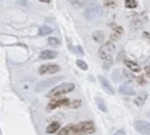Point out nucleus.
Wrapping results in <instances>:
<instances>
[{
    "instance_id": "nucleus-1",
    "label": "nucleus",
    "mask_w": 150,
    "mask_h": 135,
    "mask_svg": "<svg viewBox=\"0 0 150 135\" xmlns=\"http://www.w3.org/2000/svg\"><path fill=\"white\" fill-rule=\"evenodd\" d=\"M71 131L79 135H88L95 133V126L91 121H83L76 124H71Z\"/></svg>"
},
{
    "instance_id": "nucleus-2",
    "label": "nucleus",
    "mask_w": 150,
    "mask_h": 135,
    "mask_svg": "<svg viewBox=\"0 0 150 135\" xmlns=\"http://www.w3.org/2000/svg\"><path fill=\"white\" fill-rule=\"evenodd\" d=\"M115 54V46L114 43L111 42H107V43H103L100 49H98V56L105 61L107 63H111V60H112V56Z\"/></svg>"
},
{
    "instance_id": "nucleus-3",
    "label": "nucleus",
    "mask_w": 150,
    "mask_h": 135,
    "mask_svg": "<svg viewBox=\"0 0 150 135\" xmlns=\"http://www.w3.org/2000/svg\"><path fill=\"white\" fill-rule=\"evenodd\" d=\"M74 88H75V85H74V83L66 82V83L59 85V86H56L55 88H53V89L47 94V96H48V97H57V96H61V95H64V94H67V93L73 92Z\"/></svg>"
},
{
    "instance_id": "nucleus-4",
    "label": "nucleus",
    "mask_w": 150,
    "mask_h": 135,
    "mask_svg": "<svg viewBox=\"0 0 150 135\" xmlns=\"http://www.w3.org/2000/svg\"><path fill=\"white\" fill-rule=\"evenodd\" d=\"M102 7L97 4H90L84 9V18L87 20H96L102 15Z\"/></svg>"
},
{
    "instance_id": "nucleus-5",
    "label": "nucleus",
    "mask_w": 150,
    "mask_h": 135,
    "mask_svg": "<svg viewBox=\"0 0 150 135\" xmlns=\"http://www.w3.org/2000/svg\"><path fill=\"white\" fill-rule=\"evenodd\" d=\"M70 104V100L67 99V97H55V99H52L48 104H47V109L48 110H53V109H56V108H60V107H66V106H69Z\"/></svg>"
},
{
    "instance_id": "nucleus-6",
    "label": "nucleus",
    "mask_w": 150,
    "mask_h": 135,
    "mask_svg": "<svg viewBox=\"0 0 150 135\" xmlns=\"http://www.w3.org/2000/svg\"><path fill=\"white\" fill-rule=\"evenodd\" d=\"M135 126V129L141 133V134H144V135H150V123L149 122H145V121H142V120H138L134 123Z\"/></svg>"
},
{
    "instance_id": "nucleus-7",
    "label": "nucleus",
    "mask_w": 150,
    "mask_h": 135,
    "mask_svg": "<svg viewBox=\"0 0 150 135\" xmlns=\"http://www.w3.org/2000/svg\"><path fill=\"white\" fill-rule=\"evenodd\" d=\"M59 70H60V67L57 65H53V63L42 65L39 68V73L40 74H54V73H57Z\"/></svg>"
},
{
    "instance_id": "nucleus-8",
    "label": "nucleus",
    "mask_w": 150,
    "mask_h": 135,
    "mask_svg": "<svg viewBox=\"0 0 150 135\" xmlns=\"http://www.w3.org/2000/svg\"><path fill=\"white\" fill-rule=\"evenodd\" d=\"M62 77L61 76H57V77H52V79H48V80H45V81H41L38 86H36V92H41V90H45L47 87L54 85L55 82H57L59 80H61Z\"/></svg>"
},
{
    "instance_id": "nucleus-9",
    "label": "nucleus",
    "mask_w": 150,
    "mask_h": 135,
    "mask_svg": "<svg viewBox=\"0 0 150 135\" xmlns=\"http://www.w3.org/2000/svg\"><path fill=\"white\" fill-rule=\"evenodd\" d=\"M120 93L123 95H134L135 94V89L132 87V82L131 81H127L124 82L121 87H120Z\"/></svg>"
},
{
    "instance_id": "nucleus-10",
    "label": "nucleus",
    "mask_w": 150,
    "mask_h": 135,
    "mask_svg": "<svg viewBox=\"0 0 150 135\" xmlns=\"http://www.w3.org/2000/svg\"><path fill=\"white\" fill-rule=\"evenodd\" d=\"M98 81H100V83H101L102 88H103L108 94H110V95H114V94H115L114 88L111 87V85L108 82V80H107L105 77H103V76H98Z\"/></svg>"
},
{
    "instance_id": "nucleus-11",
    "label": "nucleus",
    "mask_w": 150,
    "mask_h": 135,
    "mask_svg": "<svg viewBox=\"0 0 150 135\" xmlns=\"http://www.w3.org/2000/svg\"><path fill=\"white\" fill-rule=\"evenodd\" d=\"M57 56V53L55 50H52V49H47V50H43L41 54H40V59L41 60H48V59H55Z\"/></svg>"
},
{
    "instance_id": "nucleus-12",
    "label": "nucleus",
    "mask_w": 150,
    "mask_h": 135,
    "mask_svg": "<svg viewBox=\"0 0 150 135\" xmlns=\"http://www.w3.org/2000/svg\"><path fill=\"white\" fill-rule=\"evenodd\" d=\"M124 65L131 70V72H135V73H138L139 70H141V67L137 65V63H135L134 61H131V60H124Z\"/></svg>"
},
{
    "instance_id": "nucleus-13",
    "label": "nucleus",
    "mask_w": 150,
    "mask_h": 135,
    "mask_svg": "<svg viewBox=\"0 0 150 135\" xmlns=\"http://www.w3.org/2000/svg\"><path fill=\"white\" fill-rule=\"evenodd\" d=\"M111 27H112V31H114L112 34H111V39H118L123 33L122 27H120L118 25H112Z\"/></svg>"
},
{
    "instance_id": "nucleus-14",
    "label": "nucleus",
    "mask_w": 150,
    "mask_h": 135,
    "mask_svg": "<svg viewBox=\"0 0 150 135\" xmlns=\"http://www.w3.org/2000/svg\"><path fill=\"white\" fill-rule=\"evenodd\" d=\"M59 129H60V123H59V122H52V123L47 127L46 131H47L48 134H54V133L59 131Z\"/></svg>"
},
{
    "instance_id": "nucleus-15",
    "label": "nucleus",
    "mask_w": 150,
    "mask_h": 135,
    "mask_svg": "<svg viewBox=\"0 0 150 135\" xmlns=\"http://www.w3.org/2000/svg\"><path fill=\"white\" fill-rule=\"evenodd\" d=\"M146 97H148V94H146V93H141L138 96H136V99H135L134 102H135L136 106H142V104L145 102Z\"/></svg>"
},
{
    "instance_id": "nucleus-16",
    "label": "nucleus",
    "mask_w": 150,
    "mask_h": 135,
    "mask_svg": "<svg viewBox=\"0 0 150 135\" xmlns=\"http://www.w3.org/2000/svg\"><path fill=\"white\" fill-rule=\"evenodd\" d=\"M93 39L96 41V42H103V40H104V34H103V32H101V31H96V32H94L93 33Z\"/></svg>"
},
{
    "instance_id": "nucleus-17",
    "label": "nucleus",
    "mask_w": 150,
    "mask_h": 135,
    "mask_svg": "<svg viewBox=\"0 0 150 135\" xmlns=\"http://www.w3.org/2000/svg\"><path fill=\"white\" fill-rule=\"evenodd\" d=\"M52 32H53V29L47 25H43V26L40 27V35H43V36L45 35H49Z\"/></svg>"
},
{
    "instance_id": "nucleus-18",
    "label": "nucleus",
    "mask_w": 150,
    "mask_h": 135,
    "mask_svg": "<svg viewBox=\"0 0 150 135\" xmlns=\"http://www.w3.org/2000/svg\"><path fill=\"white\" fill-rule=\"evenodd\" d=\"M96 103H97V106H98L100 110H102L103 113H105V112H107V106H105L104 101H103L101 97H96Z\"/></svg>"
},
{
    "instance_id": "nucleus-19",
    "label": "nucleus",
    "mask_w": 150,
    "mask_h": 135,
    "mask_svg": "<svg viewBox=\"0 0 150 135\" xmlns=\"http://www.w3.org/2000/svg\"><path fill=\"white\" fill-rule=\"evenodd\" d=\"M70 133H73V131H71V124H69V126L62 128L61 130H59L57 135H69Z\"/></svg>"
},
{
    "instance_id": "nucleus-20",
    "label": "nucleus",
    "mask_w": 150,
    "mask_h": 135,
    "mask_svg": "<svg viewBox=\"0 0 150 135\" xmlns=\"http://www.w3.org/2000/svg\"><path fill=\"white\" fill-rule=\"evenodd\" d=\"M48 43L50 46H53V47H57V46L61 45V41L59 39H56V38H49L48 39Z\"/></svg>"
},
{
    "instance_id": "nucleus-21",
    "label": "nucleus",
    "mask_w": 150,
    "mask_h": 135,
    "mask_svg": "<svg viewBox=\"0 0 150 135\" xmlns=\"http://www.w3.org/2000/svg\"><path fill=\"white\" fill-rule=\"evenodd\" d=\"M124 5L127 8H135L137 6V1L136 0H125Z\"/></svg>"
},
{
    "instance_id": "nucleus-22",
    "label": "nucleus",
    "mask_w": 150,
    "mask_h": 135,
    "mask_svg": "<svg viewBox=\"0 0 150 135\" xmlns=\"http://www.w3.org/2000/svg\"><path fill=\"white\" fill-rule=\"evenodd\" d=\"M76 65H77V67H80V68L83 69V70H87V68H88L87 63H86L84 61H82V60H77V61H76Z\"/></svg>"
},
{
    "instance_id": "nucleus-23",
    "label": "nucleus",
    "mask_w": 150,
    "mask_h": 135,
    "mask_svg": "<svg viewBox=\"0 0 150 135\" xmlns=\"http://www.w3.org/2000/svg\"><path fill=\"white\" fill-rule=\"evenodd\" d=\"M104 6H105V7L114 8V7L116 6V1H115V0H104Z\"/></svg>"
},
{
    "instance_id": "nucleus-24",
    "label": "nucleus",
    "mask_w": 150,
    "mask_h": 135,
    "mask_svg": "<svg viewBox=\"0 0 150 135\" xmlns=\"http://www.w3.org/2000/svg\"><path fill=\"white\" fill-rule=\"evenodd\" d=\"M122 73H123V75H124L125 77H129V79H132V77H134V76H132L130 73H128L127 70H122Z\"/></svg>"
},
{
    "instance_id": "nucleus-25",
    "label": "nucleus",
    "mask_w": 150,
    "mask_h": 135,
    "mask_svg": "<svg viewBox=\"0 0 150 135\" xmlns=\"http://www.w3.org/2000/svg\"><path fill=\"white\" fill-rule=\"evenodd\" d=\"M114 135H127V134H125V131H124L123 129H120V130H117L116 133H114Z\"/></svg>"
},
{
    "instance_id": "nucleus-26",
    "label": "nucleus",
    "mask_w": 150,
    "mask_h": 135,
    "mask_svg": "<svg viewBox=\"0 0 150 135\" xmlns=\"http://www.w3.org/2000/svg\"><path fill=\"white\" fill-rule=\"evenodd\" d=\"M143 36L150 41V33H149V32H144V33H143Z\"/></svg>"
},
{
    "instance_id": "nucleus-27",
    "label": "nucleus",
    "mask_w": 150,
    "mask_h": 135,
    "mask_svg": "<svg viewBox=\"0 0 150 135\" xmlns=\"http://www.w3.org/2000/svg\"><path fill=\"white\" fill-rule=\"evenodd\" d=\"M137 81H138V83H139V85H144V83H145V81H144V79H143L142 76H141V77H138V79H137Z\"/></svg>"
},
{
    "instance_id": "nucleus-28",
    "label": "nucleus",
    "mask_w": 150,
    "mask_h": 135,
    "mask_svg": "<svg viewBox=\"0 0 150 135\" xmlns=\"http://www.w3.org/2000/svg\"><path fill=\"white\" fill-rule=\"evenodd\" d=\"M145 73H146V75H148V76L150 77V65L145 67Z\"/></svg>"
},
{
    "instance_id": "nucleus-29",
    "label": "nucleus",
    "mask_w": 150,
    "mask_h": 135,
    "mask_svg": "<svg viewBox=\"0 0 150 135\" xmlns=\"http://www.w3.org/2000/svg\"><path fill=\"white\" fill-rule=\"evenodd\" d=\"M123 58H124V53H123V52H121V53H120V55H118V58H117V60H122Z\"/></svg>"
},
{
    "instance_id": "nucleus-30",
    "label": "nucleus",
    "mask_w": 150,
    "mask_h": 135,
    "mask_svg": "<svg viewBox=\"0 0 150 135\" xmlns=\"http://www.w3.org/2000/svg\"><path fill=\"white\" fill-rule=\"evenodd\" d=\"M68 1H70V2H71V4H75V2H76V1H77V0H68Z\"/></svg>"
},
{
    "instance_id": "nucleus-31",
    "label": "nucleus",
    "mask_w": 150,
    "mask_h": 135,
    "mask_svg": "<svg viewBox=\"0 0 150 135\" xmlns=\"http://www.w3.org/2000/svg\"><path fill=\"white\" fill-rule=\"evenodd\" d=\"M40 1H42V2H49L50 0H40Z\"/></svg>"
},
{
    "instance_id": "nucleus-32",
    "label": "nucleus",
    "mask_w": 150,
    "mask_h": 135,
    "mask_svg": "<svg viewBox=\"0 0 150 135\" xmlns=\"http://www.w3.org/2000/svg\"><path fill=\"white\" fill-rule=\"evenodd\" d=\"M149 116H150V114H149Z\"/></svg>"
}]
</instances>
